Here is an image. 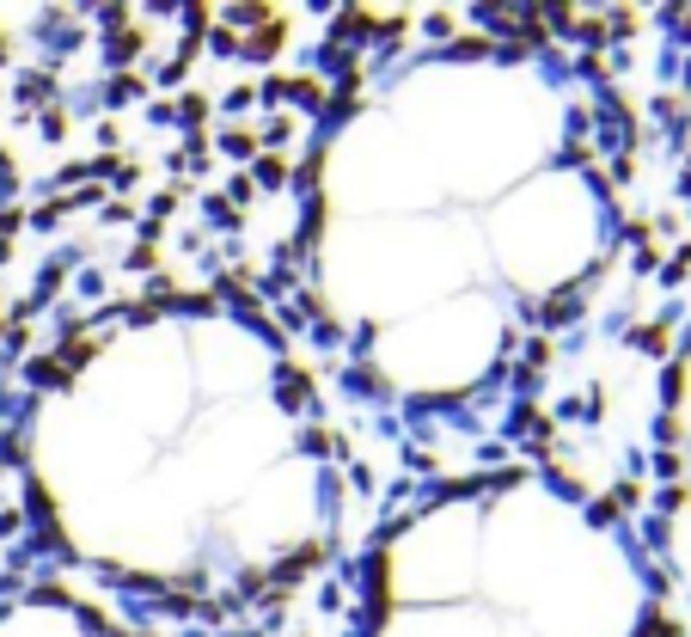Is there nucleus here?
I'll return each mask as SVG.
<instances>
[{
  "label": "nucleus",
  "instance_id": "obj_1",
  "mask_svg": "<svg viewBox=\"0 0 691 637\" xmlns=\"http://www.w3.org/2000/svg\"><path fill=\"white\" fill-rule=\"evenodd\" d=\"M612 240L569 86L526 49L453 43L367 74L324 123L300 270L324 337L380 398L465 405Z\"/></svg>",
  "mask_w": 691,
  "mask_h": 637
},
{
  "label": "nucleus",
  "instance_id": "obj_2",
  "mask_svg": "<svg viewBox=\"0 0 691 637\" xmlns=\"http://www.w3.org/2000/svg\"><path fill=\"white\" fill-rule=\"evenodd\" d=\"M19 466L73 564L160 601H263L337 533L312 387L233 301H141L86 325L37 380Z\"/></svg>",
  "mask_w": 691,
  "mask_h": 637
},
{
  "label": "nucleus",
  "instance_id": "obj_3",
  "mask_svg": "<svg viewBox=\"0 0 691 637\" xmlns=\"http://www.w3.org/2000/svg\"><path fill=\"white\" fill-rule=\"evenodd\" d=\"M649 619L624 528L532 466L422 496L367 552V637H649Z\"/></svg>",
  "mask_w": 691,
  "mask_h": 637
},
{
  "label": "nucleus",
  "instance_id": "obj_4",
  "mask_svg": "<svg viewBox=\"0 0 691 637\" xmlns=\"http://www.w3.org/2000/svg\"><path fill=\"white\" fill-rule=\"evenodd\" d=\"M661 558L691 582V337L667 362L661 387Z\"/></svg>",
  "mask_w": 691,
  "mask_h": 637
},
{
  "label": "nucleus",
  "instance_id": "obj_5",
  "mask_svg": "<svg viewBox=\"0 0 691 637\" xmlns=\"http://www.w3.org/2000/svg\"><path fill=\"white\" fill-rule=\"evenodd\" d=\"M0 637H141V632H129V625H117V619H104L80 601L37 595V601L0 613Z\"/></svg>",
  "mask_w": 691,
  "mask_h": 637
},
{
  "label": "nucleus",
  "instance_id": "obj_6",
  "mask_svg": "<svg viewBox=\"0 0 691 637\" xmlns=\"http://www.w3.org/2000/svg\"><path fill=\"white\" fill-rule=\"evenodd\" d=\"M679 142H686V160H691V74H686V105H679Z\"/></svg>",
  "mask_w": 691,
  "mask_h": 637
}]
</instances>
